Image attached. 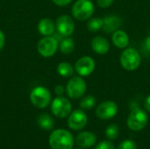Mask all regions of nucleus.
<instances>
[{
    "label": "nucleus",
    "instance_id": "1",
    "mask_svg": "<svg viewBox=\"0 0 150 149\" xmlns=\"http://www.w3.org/2000/svg\"><path fill=\"white\" fill-rule=\"evenodd\" d=\"M48 142L52 149H72L74 139L69 131L56 129L51 133Z\"/></svg>",
    "mask_w": 150,
    "mask_h": 149
},
{
    "label": "nucleus",
    "instance_id": "2",
    "mask_svg": "<svg viewBox=\"0 0 150 149\" xmlns=\"http://www.w3.org/2000/svg\"><path fill=\"white\" fill-rule=\"evenodd\" d=\"M121 67L127 71H134L137 69L142 62V56L140 53L132 47L125 48L120 57Z\"/></svg>",
    "mask_w": 150,
    "mask_h": 149
},
{
    "label": "nucleus",
    "instance_id": "3",
    "mask_svg": "<svg viewBox=\"0 0 150 149\" xmlns=\"http://www.w3.org/2000/svg\"><path fill=\"white\" fill-rule=\"evenodd\" d=\"M95 11V7L91 0H77L74 3L71 13L73 17L80 21L88 20L92 17Z\"/></svg>",
    "mask_w": 150,
    "mask_h": 149
},
{
    "label": "nucleus",
    "instance_id": "4",
    "mask_svg": "<svg viewBox=\"0 0 150 149\" xmlns=\"http://www.w3.org/2000/svg\"><path fill=\"white\" fill-rule=\"evenodd\" d=\"M51 93L48 89L43 86L33 88L30 93V100L33 106L39 109H44L51 104Z\"/></svg>",
    "mask_w": 150,
    "mask_h": 149
},
{
    "label": "nucleus",
    "instance_id": "5",
    "mask_svg": "<svg viewBox=\"0 0 150 149\" xmlns=\"http://www.w3.org/2000/svg\"><path fill=\"white\" fill-rule=\"evenodd\" d=\"M65 89L69 97L72 99H77L84 95L87 90V85L83 76H72L68 81Z\"/></svg>",
    "mask_w": 150,
    "mask_h": 149
},
{
    "label": "nucleus",
    "instance_id": "6",
    "mask_svg": "<svg viewBox=\"0 0 150 149\" xmlns=\"http://www.w3.org/2000/svg\"><path fill=\"white\" fill-rule=\"evenodd\" d=\"M59 42L54 36H44L40 39L37 45L39 54L45 58L52 57L57 52Z\"/></svg>",
    "mask_w": 150,
    "mask_h": 149
},
{
    "label": "nucleus",
    "instance_id": "7",
    "mask_svg": "<svg viewBox=\"0 0 150 149\" xmlns=\"http://www.w3.org/2000/svg\"><path fill=\"white\" fill-rule=\"evenodd\" d=\"M127 124L132 131H141L148 124V115L143 110L135 108L129 114Z\"/></svg>",
    "mask_w": 150,
    "mask_h": 149
},
{
    "label": "nucleus",
    "instance_id": "8",
    "mask_svg": "<svg viewBox=\"0 0 150 149\" xmlns=\"http://www.w3.org/2000/svg\"><path fill=\"white\" fill-rule=\"evenodd\" d=\"M72 110L70 101L62 97H57L51 102V112L52 113L60 119H63L68 117Z\"/></svg>",
    "mask_w": 150,
    "mask_h": 149
},
{
    "label": "nucleus",
    "instance_id": "9",
    "mask_svg": "<svg viewBox=\"0 0 150 149\" xmlns=\"http://www.w3.org/2000/svg\"><path fill=\"white\" fill-rule=\"evenodd\" d=\"M55 28L57 33L62 37H69L75 31V23L72 18L69 15L63 14L57 18L55 22Z\"/></svg>",
    "mask_w": 150,
    "mask_h": 149
},
{
    "label": "nucleus",
    "instance_id": "10",
    "mask_svg": "<svg viewBox=\"0 0 150 149\" xmlns=\"http://www.w3.org/2000/svg\"><path fill=\"white\" fill-rule=\"evenodd\" d=\"M96 68L95 60L91 56H83L79 58L75 64V71L80 76H88L91 75Z\"/></svg>",
    "mask_w": 150,
    "mask_h": 149
},
{
    "label": "nucleus",
    "instance_id": "11",
    "mask_svg": "<svg viewBox=\"0 0 150 149\" xmlns=\"http://www.w3.org/2000/svg\"><path fill=\"white\" fill-rule=\"evenodd\" d=\"M88 122V117L86 113L80 109L75 110L70 112L68 119V126L70 129L78 131L82 130Z\"/></svg>",
    "mask_w": 150,
    "mask_h": 149
},
{
    "label": "nucleus",
    "instance_id": "12",
    "mask_svg": "<svg viewBox=\"0 0 150 149\" xmlns=\"http://www.w3.org/2000/svg\"><path fill=\"white\" fill-rule=\"evenodd\" d=\"M118 112V105L113 101L102 102L96 110V115L98 119L107 120L112 119Z\"/></svg>",
    "mask_w": 150,
    "mask_h": 149
},
{
    "label": "nucleus",
    "instance_id": "13",
    "mask_svg": "<svg viewBox=\"0 0 150 149\" xmlns=\"http://www.w3.org/2000/svg\"><path fill=\"white\" fill-rule=\"evenodd\" d=\"M121 25H122L121 18L115 14L107 15L103 18L102 30L105 33H112L115 31L119 30Z\"/></svg>",
    "mask_w": 150,
    "mask_h": 149
},
{
    "label": "nucleus",
    "instance_id": "14",
    "mask_svg": "<svg viewBox=\"0 0 150 149\" xmlns=\"http://www.w3.org/2000/svg\"><path fill=\"white\" fill-rule=\"evenodd\" d=\"M91 47L93 52L98 54H105L110 50V42L103 36H96L91 40Z\"/></svg>",
    "mask_w": 150,
    "mask_h": 149
},
{
    "label": "nucleus",
    "instance_id": "15",
    "mask_svg": "<svg viewBox=\"0 0 150 149\" xmlns=\"http://www.w3.org/2000/svg\"><path fill=\"white\" fill-rule=\"evenodd\" d=\"M112 42L116 47L125 49L129 45V36L125 31L119 29L112 33Z\"/></svg>",
    "mask_w": 150,
    "mask_h": 149
},
{
    "label": "nucleus",
    "instance_id": "16",
    "mask_svg": "<svg viewBox=\"0 0 150 149\" xmlns=\"http://www.w3.org/2000/svg\"><path fill=\"white\" fill-rule=\"evenodd\" d=\"M97 141V137L91 132H82L76 136V144L83 148H89L92 147Z\"/></svg>",
    "mask_w": 150,
    "mask_h": 149
},
{
    "label": "nucleus",
    "instance_id": "17",
    "mask_svg": "<svg viewBox=\"0 0 150 149\" xmlns=\"http://www.w3.org/2000/svg\"><path fill=\"white\" fill-rule=\"evenodd\" d=\"M55 30V23L50 18H42L38 23V31L43 36H52Z\"/></svg>",
    "mask_w": 150,
    "mask_h": 149
},
{
    "label": "nucleus",
    "instance_id": "18",
    "mask_svg": "<svg viewBox=\"0 0 150 149\" xmlns=\"http://www.w3.org/2000/svg\"><path fill=\"white\" fill-rule=\"evenodd\" d=\"M59 49L61 53L64 54H71L75 49V41L70 37H64L60 40L59 43Z\"/></svg>",
    "mask_w": 150,
    "mask_h": 149
},
{
    "label": "nucleus",
    "instance_id": "19",
    "mask_svg": "<svg viewBox=\"0 0 150 149\" xmlns=\"http://www.w3.org/2000/svg\"><path fill=\"white\" fill-rule=\"evenodd\" d=\"M38 125L40 128H42L43 130H52L54 127V119L53 118L47 114V113H41L37 119Z\"/></svg>",
    "mask_w": 150,
    "mask_h": 149
},
{
    "label": "nucleus",
    "instance_id": "20",
    "mask_svg": "<svg viewBox=\"0 0 150 149\" xmlns=\"http://www.w3.org/2000/svg\"><path fill=\"white\" fill-rule=\"evenodd\" d=\"M75 72V67H73L69 62L62 61L57 66V73L62 77H71Z\"/></svg>",
    "mask_w": 150,
    "mask_h": 149
},
{
    "label": "nucleus",
    "instance_id": "21",
    "mask_svg": "<svg viewBox=\"0 0 150 149\" xmlns=\"http://www.w3.org/2000/svg\"><path fill=\"white\" fill-rule=\"evenodd\" d=\"M103 26V18L94 17L90 18L87 21V28L90 32H96L102 29Z\"/></svg>",
    "mask_w": 150,
    "mask_h": 149
},
{
    "label": "nucleus",
    "instance_id": "22",
    "mask_svg": "<svg viewBox=\"0 0 150 149\" xmlns=\"http://www.w3.org/2000/svg\"><path fill=\"white\" fill-rule=\"evenodd\" d=\"M96 105V98L91 95H88L83 97L80 101V108L82 110H91Z\"/></svg>",
    "mask_w": 150,
    "mask_h": 149
},
{
    "label": "nucleus",
    "instance_id": "23",
    "mask_svg": "<svg viewBox=\"0 0 150 149\" xmlns=\"http://www.w3.org/2000/svg\"><path fill=\"white\" fill-rule=\"evenodd\" d=\"M119 127L115 124L108 126L105 129V136L108 138V140H116L119 136Z\"/></svg>",
    "mask_w": 150,
    "mask_h": 149
},
{
    "label": "nucleus",
    "instance_id": "24",
    "mask_svg": "<svg viewBox=\"0 0 150 149\" xmlns=\"http://www.w3.org/2000/svg\"><path fill=\"white\" fill-rule=\"evenodd\" d=\"M118 149H137V146L134 141L131 140H126L119 145Z\"/></svg>",
    "mask_w": 150,
    "mask_h": 149
},
{
    "label": "nucleus",
    "instance_id": "25",
    "mask_svg": "<svg viewBox=\"0 0 150 149\" xmlns=\"http://www.w3.org/2000/svg\"><path fill=\"white\" fill-rule=\"evenodd\" d=\"M94 149H114L113 144L109 141H104L98 143Z\"/></svg>",
    "mask_w": 150,
    "mask_h": 149
},
{
    "label": "nucleus",
    "instance_id": "26",
    "mask_svg": "<svg viewBox=\"0 0 150 149\" xmlns=\"http://www.w3.org/2000/svg\"><path fill=\"white\" fill-rule=\"evenodd\" d=\"M113 1L114 0H97V4L100 8L106 9L112 4Z\"/></svg>",
    "mask_w": 150,
    "mask_h": 149
},
{
    "label": "nucleus",
    "instance_id": "27",
    "mask_svg": "<svg viewBox=\"0 0 150 149\" xmlns=\"http://www.w3.org/2000/svg\"><path fill=\"white\" fill-rule=\"evenodd\" d=\"M65 91H66V89L62 85H61V84H58V85H56L54 87V93L57 95V97L62 96Z\"/></svg>",
    "mask_w": 150,
    "mask_h": 149
},
{
    "label": "nucleus",
    "instance_id": "28",
    "mask_svg": "<svg viewBox=\"0 0 150 149\" xmlns=\"http://www.w3.org/2000/svg\"><path fill=\"white\" fill-rule=\"evenodd\" d=\"M52 2L58 6H66L69 4L72 0H52Z\"/></svg>",
    "mask_w": 150,
    "mask_h": 149
},
{
    "label": "nucleus",
    "instance_id": "29",
    "mask_svg": "<svg viewBox=\"0 0 150 149\" xmlns=\"http://www.w3.org/2000/svg\"><path fill=\"white\" fill-rule=\"evenodd\" d=\"M4 44H5V37L4 32L0 30V50L4 47Z\"/></svg>",
    "mask_w": 150,
    "mask_h": 149
},
{
    "label": "nucleus",
    "instance_id": "30",
    "mask_svg": "<svg viewBox=\"0 0 150 149\" xmlns=\"http://www.w3.org/2000/svg\"><path fill=\"white\" fill-rule=\"evenodd\" d=\"M144 107L145 109L149 112H150V95L147 97V98L145 99V102H144Z\"/></svg>",
    "mask_w": 150,
    "mask_h": 149
},
{
    "label": "nucleus",
    "instance_id": "31",
    "mask_svg": "<svg viewBox=\"0 0 150 149\" xmlns=\"http://www.w3.org/2000/svg\"><path fill=\"white\" fill-rule=\"evenodd\" d=\"M145 46H146L147 49L150 52V35L146 39V40H145Z\"/></svg>",
    "mask_w": 150,
    "mask_h": 149
},
{
    "label": "nucleus",
    "instance_id": "32",
    "mask_svg": "<svg viewBox=\"0 0 150 149\" xmlns=\"http://www.w3.org/2000/svg\"><path fill=\"white\" fill-rule=\"evenodd\" d=\"M77 149H81V148H77Z\"/></svg>",
    "mask_w": 150,
    "mask_h": 149
}]
</instances>
